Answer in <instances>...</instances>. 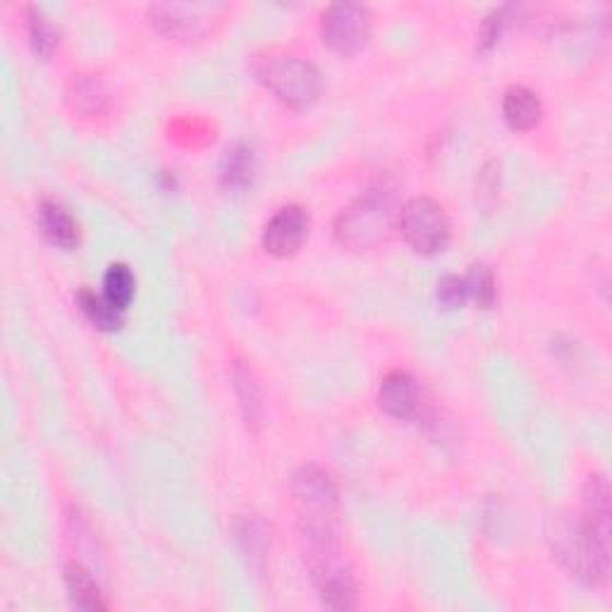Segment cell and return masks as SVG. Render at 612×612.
I'll list each match as a JSON object with an SVG mask.
<instances>
[{"instance_id": "cell-19", "label": "cell", "mask_w": 612, "mask_h": 612, "mask_svg": "<svg viewBox=\"0 0 612 612\" xmlns=\"http://www.w3.org/2000/svg\"><path fill=\"white\" fill-rule=\"evenodd\" d=\"M257 175V156L247 144H235L227 149L221 163V180L227 189H245Z\"/></svg>"}, {"instance_id": "cell-16", "label": "cell", "mask_w": 612, "mask_h": 612, "mask_svg": "<svg viewBox=\"0 0 612 612\" xmlns=\"http://www.w3.org/2000/svg\"><path fill=\"white\" fill-rule=\"evenodd\" d=\"M66 586H68L70 601L76 610L98 612V610L108 608L104 601V593H101V586L94 579V574L89 572L82 563L66 565Z\"/></svg>"}, {"instance_id": "cell-9", "label": "cell", "mask_w": 612, "mask_h": 612, "mask_svg": "<svg viewBox=\"0 0 612 612\" xmlns=\"http://www.w3.org/2000/svg\"><path fill=\"white\" fill-rule=\"evenodd\" d=\"M309 213L297 203L280 209L263 227V249L275 259H287L297 254L309 235Z\"/></svg>"}, {"instance_id": "cell-11", "label": "cell", "mask_w": 612, "mask_h": 612, "mask_svg": "<svg viewBox=\"0 0 612 612\" xmlns=\"http://www.w3.org/2000/svg\"><path fill=\"white\" fill-rule=\"evenodd\" d=\"M581 521L598 543L610 548V486L601 474H593L586 481Z\"/></svg>"}, {"instance_id": "cell-23", "label": "cell", "mask_w": 612, "mask_h": 612, "mask_svg": "<svg viewBox=\"0 0 612 612\" xmlns=\"http://www.w3.org/2000/svg\"><path fill=\"white\" fill-rule=\"evenodd\" d=\"M469 299V290H467V280L464 275H445L438 283V302L445 306V309H459V306L467 304Z\"/></svg>"}, {"instance_id": "cell-22", "label": "cell", "mask_w": 612, "mask_h": 612, "mask_svg": "<svg viewBox=\"0 0 612 612\" xmlns=\"http://www.w3.org/2000/svg\"><path fill=\"white\" fill-rule=\"evenodd\" d=\"M467 280V290H469V299H474L481 309H491L497 297L495 290V278L491 273L489 266L483 263H474L469 268V273L464 275Z\"/></svg>"}, {"instance_id": "cell-13", "label": "cell", "mask_w": 612, "mask_h": 612, "mask_svg": "<svg viewBox=\"0 0 612 612\" xmlns=\"http://www.w3.org/2000/svg\"><path fill=\"white\" fill-rule=\"evenodd\" d=\"M38 227H42L50 245L60 249H74L80 245V225L58 201L44 199L38 203Z\"/></svg>"}, {"instance_id": "cell-18", "label": "cell", "mask_w": 612, "mask_h": 612, "mask_svg": "<svg viewBox=\"0 0 612 612\" xmlns=\"http://www.w3.org/2000/svg\"><path fill=\"white\" fill-rule=\"evenodd\" d=\"M76 306H80L82 314L86 316V321L94 328L104 330V333H115L125 323V311H120L118 306H113L106 295H96L94 290L82 287L76 292Z\"/></svg>"}, {"instance_id": "cell-6", "label": "cell", "mask_w": 612, "mask_h": 612, "mask_svg": "<svg viewBox=\"0 0 612 612\" xmlns=\"http://www.w3.org/2000/svg\"><path fill=\"white\" fill-rule=\"evenodd\" d=\"M225 5L215 3H156L149 8V20L161 34L177 42H197L221 20Z\"/></svg>"}, {"instance_id": "cell-2", "label": "cell", "mask_w": 612, "mask_h": 612, "mask_svg": "<svg viewBox=\"0 0 612 612\" xmlns=\"http://www.w3.org/2000/svg\"><path fill=\"white\" fill-rule=\"evenodd\" d=\"M395 213V189L386 183L368 187L338 215L336 237L348 249H372L388 237Z\"/></svg>"}, {"instance_id": "cell-8", "label": "cell", "mask_w": 612, "mask_h": 612, "mask_svg": "<svg viewBox=\"0 0 612 612\" xmlns=\"http://www.w3.org/2000/svg\"><path fill=\"white\" fill-rule=\"evenodd\" d=\"M306 567L311 572L321 605L328 610H354L360 605L356 596V581L352 569L342 563L340 551H330L323 555L304 557Z\"/></svg>"}, {"instance_id": "cell-7", "label": "cell", "mask_w": 612, "mask_h": 612, "mask_svg": "<svg viewBox=\"0 0 612 612\" xmlns=\"http://www.w3.org/2000/svg\"><path fill=\"white\" fill-rule=\"evenodd\" d=\"M372 34V15L360 3H336L321 17L323 44L338 56H354L366 46Z\"/></svg>"}, {"instance_id": "cell-24", "label": "cell", "mask_w": 612, "mask_h": 612, "mask_svg": "<svg viewBox=\"0 0 612 612\" xmlns=\"http://www.w3.org/2000/svg\"><path fill=\"white\" fill-rule=\"evenodd\" d=\"M507 12H509V8H495L491 15L483 20L481 34H479L481 54H489V50L497 44V38H501L505 24H507Z\"/></svg>"}, {"instance_id": "cell-1", "label": "cell", "mask_w": 612, "mask_h": 612, "mask_svg": "<svg viewBox=\"0 0 612 612\" xmlns=\"http://www.w3.org/2000/svg\"><path fill=\"white\" fill-rule=\"evenodd\" d=\"M545 536L553 555L572 572V577H577L586 586H605L610 574V548L598 543L581 519L553 515L548 519Z\"/></svg>"}, {"instance_id": "cell-4", "label": "cell", "mask_w": 612, "mask_h": 612, "mask_svg": "<svg viewBox=\"0 0 612 612\" xmlns=\"http://www.w3.org/2000/svg\"><path fill=\"white\" fill-rule=\"evenodd\" d=\"M400 233L407 245H410L421 257H433V254L448 247L452 225L448 213L438 201L428 197H414L400 211Z\"/></svg>"}, {"instance_id": "cell-17", "label": "cell", "mask_w": 612, "mask_h": 612, "mask_svg": "<svg viewBox=\"0 0 612 612\" xmlns=\"http://www.w3.org/2000/svg\"><path fill=\"white\" fill-rule=\"evenodd\" d=\"M233 388H235L239 410H242V416H245V421H247V426L257 431L263 421V395H261L257 378H254V374H251V368H247L239 362L235 364Z\"/></svg>"}, {"instance_id": "cell-20", "label": "cell", "mask_w": 612, "mask_h": 612, "mask_svg": "<svg viewBox=\"0 0 612 612\" xmlns=\"http://www.w3.org/2000/svg\"><path fill=\"white\" fill-rule=\"evenodd\" d=\"M134 290H137V280L130 266L127 263L108 266V271L104 275V295L113 306H118L120 311H127V306H130L134 299Z\"/></svg>"}, {"instance_id": "cell-14", "label": "cell", "mask_w": 612, "mask_h": 612, "mask_svg": "<svg viewBox=\"0 0 612 612\" xmlns=\"http://www.w3.org/2000/svg\"><path fill=\"white\" fill-rule=\"evenodd\" d=\"M233 531L249 567L261 572L268 560V551H271V533H268V527L257 515H242L235 519Z\"/></svg>"}, {"instance_id": "cell-5", "label": "cell", "mask_w": 612, "mask_h": 612, "mask_svg": "<svg viewBox=\"0 0 612 612\" xmlns=\"http://www.w3.org/2000/svg\"><path fill=\"white\" fill-rule=\"evenodd\" d=\"M292 495L299 507V525H336L340 497L326 469L306 464L292 476Z\"/></svg>"}, {"instance_id": "cell-12", "label": "cell", "mask_w": 612, "mask_h": 612, "mask_svg": "<svg viewBox=\"0 0 612 612\" xmlns=\"http://www.w3.org/2000/svg\"><path fill=\"white\" fill-rule=\"evenodd\" d=\"M68 104L82 118H96L110 108V89L98 74H80L68 89Z\"/></svg>"}, {"instance_id": "cell-15", "label": "cell", "mask_w": 612, "mask_h": 612, "mask_svg": "<svg viewBox=\"0 0 612 612\" xmlns=\"http://www.w3.org/2000/svg\"><path fill=\"white\" fill-rule=\"evenodd\" d=\"M503 115L513 130L527 132L541 122V98L527 86H509L503 98Z\"/></svg>"}, {"instance_id": "cell-3", "label": "cell", "mask_w": 612, "mask_h": 612, "mask_svg": "<svg viewBox=\"0 0 612 612\" xmlns=\"http://www.w3.org/2000/svg\"><path fill=\"white\" fill-rule=\"evenodd\" d=\"M263 84L283 101L285 106L295 110L311 108L323 92L321 72L309 60L295 56L268 58L259 70Z\"/></svg>"}, {"instance_id": "cell-10", "label": "cell", "mask_w": 612, "mask_h": 612, "mask_svg": "<svg viewBox=\"0 0 612 612\" xmlns=\"http://www.w3.org/2000/svg\"><path fill=\"white\" fill-rule=\"evenodd\" d=\"M421 392L412 374L407 372H390L380 380L378 388V404L380 410L392 419H414L419 412Z\"/></svg>"}, {"instance_id": "cell-21", "label": "cell", "mask_w": 612, "mask_h": 612, "mask_svg": "<svg viewBox=\"0 0 612 612\" xmlns=\"http://www.w3.org/2000/svg\"><path fill=\"white\" fill-rule=\"evenodd\" d=\"M27 27H30V42L36 56L48 58L54 54L58 42H60V34L56 30V24L50 22L42 10L38 8H27Z\"/></svg>"}]
</instances>
